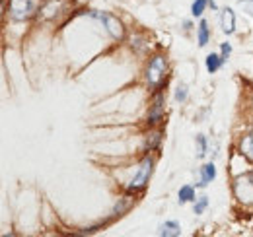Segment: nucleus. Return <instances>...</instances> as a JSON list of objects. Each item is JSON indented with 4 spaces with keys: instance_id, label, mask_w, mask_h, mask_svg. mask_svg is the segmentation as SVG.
Instances as JSON below:
<instances>
[{
    "instance_id": "obj_1",
    "label": "nucleus",
    "mask_w": 253,
    "mask_h": 237,
    "mask_svg": "<svg viewBox=\"0 0 253 237\" xmlns=\"http://www.w3.org/2000/svg\"><path fill=\"white\" fill-rule=\"evenodd\" d=\"M41 0H10V16L18 22L30 20L32 16H35L39 12Z\"/></svg>"
},
{
    "instance_id": "obj_3",
    "label": "nucleus",
    "mask_w": 253,
    "mask_h": 237,
    "mask_svg": "<svg viewBox=\"0 0 253 237\" xmlns=\"http://www.w3.org/2000/svg\"><path fill=\"white\" fill-rule=\"evenodd\" d=\"M92 16L97 18L101 24H103V28L107 30V33L113 37V39H123L125 37V28H123V24L115 18V16H111V14H107V12H92Z\"/></svg>"
},
{
    "instance_id": "obj_10",
    "label": "nucleus",
    "mask_w": 253,
    "mask_h": 237,
    "mask_svg": "<svg viewBox=\"0 0 253 237\" xmlns=\"http://www.w3.org/2000/svg\"><path fill=\"white\" fill-rule=\"evenodd\" d=\"M191 200H195V189L185 185V187L179 189V204H185V202H191Z\"/></svg>"
},
{
    "instance_id": "obj_9",
    "label": "nucleus",
    "mask_w": 253,
    "mask_h": 237,
    "mask_svg": "<svg viewBox=\"0 0 253 237\" xmlns=\"http://www.w3.org/2000/svg\"><path fill=\"white\" fill-rule=\"evenodd\" d=\"M222 64H224L222 55H209V57H207V70H209V72H216Z\"/></svg>"
},
{
    "instance_id": "obj_11",
    "label": "nucleus",
    "mask_w": 253,
    "mask_h": 237,
    "mask_svg": "<svg viewBox=\"0 0 253 237\" xmlns=\"http://www.w3.org/2000/svg\"><path fill=\"white\" fill-rule=\"evenodd\" d=\"M162 97L156 99V103H154V107H152V111H150V115H148V122H160L162 120Z\"/></svg>"
},
{
    "instance_id": "obj_6",
    "label": "nucleus",
    "mask_w": 253,
    "mask_h": 237,
    "mask_svg": "<svg viewBox=\"0 0 253 237\" xmlns=\"http://www.w3.org/2000/svg\"><path fill=\"white\" fill-rule=\"evenodd\" d=\"M158 234L162 237H177V236H181V228H179L177 222H166V224L160 226Z\"/></svg>"
},
{
    "instance_id": "obj_7",
    "label": "nucleus",
    "mask_w": 253,
    "mask_h": 237,
    "mask_svg": "<svg viewBox=\"0 0 253 237\" xmlns=\"http://www.w3.org/2000/svg\"><path fill=\"white\" fill-rule=\"evenodd\" d=\"M216 177V167H214V163H207V165H203L201 167V187H207L212 179Z\"/></svg>"
},
{
    "instance_id": "obj_14",
    "label": "nucleus",
    "mask_w": 253,
    "mask_h": 237,
    "mask_svg": "<svg viewBox=\"0 0 253 237\" xmlns=\"http://www.w3.org/2000/svg\"><path fill=\"white\" fill-rule=\"evenodd\" d=\"M209 206V198L207 197H201L199 202H195V214H203Z\"/></svg>"
},
{
    "instance_id": "obj_4",
    "label": "nucleus",
    "mask_w": 253,
    "mask_h": 237,
    "mask_svg": "<svg viewBox=\"0 0 253 237\" xmlns=\"http://www.w3.org/2000/svg\"><path fill=\"white\" fill-rule=\"evenodd\" d=\"M152 165H154V159L152 158H144V161L140 163L136 175L130 179V183H128V191L130 193L132 191H140V189L146 187V183L150 179V173H152Z\"/></svg>"
},
{
    "instance_id": "obj_17",
    "label": "nucleus",
    "mask_w": 253,
    "mask_h": 237,
    "mask_svg": "<svg viewBox=\"0 0 253 237\" xmlns=\"http://www.w3.org/2000/svg\"><path fill=\"white\" fill-rule=\"evenodd\" d=\"M238 6H240L244 12H248L250 16H253V0H240Z\"/></svg>"
},
{
    "instance_id": "obj_2",
    "label": "nucleus",
    "mask_w": 253,
    "mask_h": 237,
    "mask_svg": "<svg viewBox=\"0 0 253 237\" xmlns=\"http://www.w3.org/2000/svg\"><path fill=\"white\" fill-rule=\"evenodd\" d=\"M166 72H168V62L162 55H156L154 59L150 60L148 68H146V80L152 88H158L164 84L166 80Z\"/></svg>"
},
{
    "instance_id": "obj_18",
    "label": "nucleus",
    "mask_w": 253,
    "mask_h": 237,
    "mask_svg": "<svg viewBox=\"0 0 253 237\" xmlns=\"http://www.w3.org/2000/svg\"><path fill=\"white\" fill-rule=\"evenodd\" d=\"M222 59L226 60L228 59V57H230V53H232V45H230V43H222Z\"/></svg>"
},
{
    "instance_id": "obj_13",
    "label": "nucleus",
    "mask_w": 253,
    "mask_h": 237,
    "mask_svg": "<svg viewBox=\"0 0 253 237\" xmlns=\"http://www.w3.org/2000/svg\"><path fill=\"white\" fill-rule=\"evenodd\" d=\"M207 4H209V0H195L193 6H191V14H193V16H201V14L205 12Z\"/></svg>"
},
{
    "instance_id": "obj_16",
    "label": "nucleus",
    "mask_w": 253,
    "mask_h": 237,
    "mask_svg": "<svg viewBox=\"0 0 253 237\" xmlns=\"http://www.w3.org/2000/svg\"><path fill=\"white\" fill-rule=\"evenodd\" d=\"M185 99H187V86L181 84L175 89V101H185Z\"/></svg>"
},
{
    "instance_id": "obj_15",
    "label": "nucleus",
    "mask_w": 253,
    "mask_h": 237,
    "mask_svg": "<svg viewBox=\"0 0 253 237\" xmlns=\"http://www.w3.org/2000/svg\"><path fill=\"white\" fill-rule=\"evenodd\" d=\"M197 146H199V158H203L207 154V138L203 134L197 136Z\"/></svg>"
},
{
    "instance_id": "obj_5",
    "label": "nucleus",
    "mask_w": 253,
    "mask_h": 237,
    "mask_svg": "<svg viewBox=\"0 0 253 237\" xmlns=\"http://www.w3.org/2000/svg\"><path fill=\"white\" fill-rule=\"evenodd\" d=\"M220 26L224 33H234L236 31V14L232 8H224L222 10V16H220Z\"/></svg>"
},
{
    "instance_id": "obj_12",
    "label": "nucleus",
    "mask_w": 253,
    "mask_h": 237,
    "mask_svg": "<svg viewBox=\"0 0 253 237\" xmlns=\"http://www.w3.org/2000/svg\"><path fill=\"white\" fill-rule=\"evenodd\" d=\"M209 37H211V31H209V24L203 20L201 24H199V45L201 47H205L207 43H209Z\"/></svg>"
},
{
    "instance_id": "obj_8",
    "label": "nucleus",
    "mask_w": 253,
    "mask_h": 237,
    "mask_svg": "<svg viewBox=\"0 0 253 237\" xmlns=\"http://www.w3.org/2000/svg\"><path fill=\"white\" fill-rule=\"evenodd\" d=\"M240 150H242V154H244L248 159H252V161H253V134L246 136V138L242 140V144H240Z\"/></svg>"
}]
</instances>
